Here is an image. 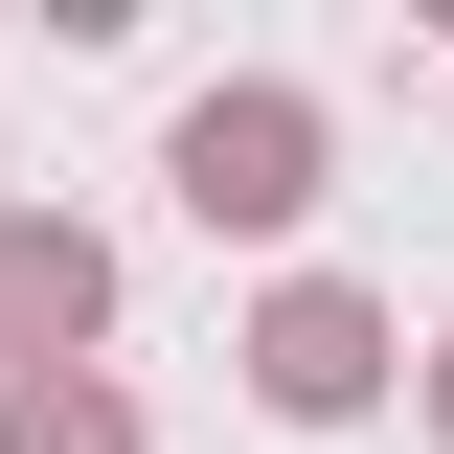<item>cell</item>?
<instances>
[{"label":"cell","mask_w":454,"mask_h":454,"mask_svg":"<svg viewBox=\"0 0 454 454\" xmlns=\"http://www.w3.org/2000/svg\"><path fill=\"white\" fill-rule=\"evenodd\" d=\"M295 160H318V137H295V91H205V114H182V205H205V227H273Z\"/></svg>","instance_id":"obj_1"},{"label":"cell","mask_w":454,"mask_h":454,"mask_svg":"<svg viewBox=\"0 0 454 454\" xmlns=\"http://www.w3.org/2000/svg\"><path fill=\"white\" fill-rule=\"evenodd\" d=\"M364 364H387L364 295H295V318H273V409H364Z\"/></svg>","instance_id":"obj_2"},{"label":"cell","mask_w":454,"mask_h":454,"mask_svg":"<svg viewBox=\"0 0 454 454\" xmlns=\"http://www.w3.org/2000/svg\"><path fill=\"white\" fill-rule=\"evenodd\" d=\"M0 340H91V250L68 227H0Z\"/></svg>","instance_id":"obj_3"}]
</instances>
